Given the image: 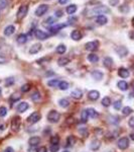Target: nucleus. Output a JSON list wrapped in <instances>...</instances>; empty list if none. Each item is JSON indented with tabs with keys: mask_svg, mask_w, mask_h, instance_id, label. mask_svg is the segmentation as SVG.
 I'll list each match as a JSON object with an SVG mask.
<instances>
[{
	"mask_svg": "<svg viewBox=\"0 0 134 152\" xmlns=\"http://www.w3.org/2000/svg\"><path fill=\"white\" fill-rule=\"evenodd\" d=\"M132 112L133 111H132V109H131L130 107H123V110H122L123 116H129V115H130Z\"/></svg>",
	"mask_w": 134,
	"mask_h": 152,
	"instance_id": "38",
	"label": "nucleus"
},
{
	"mask_svg": "<svg viewBox=\"0 0 134 152\" xmlns=\"http://www.w3.org/2000/svg\"><path fill=\"white\" fill-rule=\"evenodd\" d=\"M69 83H68L67 81H61L60 84H58V88H60L61 90H67L68 88H69Z\"/></svg>",
	"mask_w": 134,
	"mask_h": 152,
	"instance_id": "35",
	"label": "nucleus"
},
{
	"mask_svg": "<svg viewBox=\"0 0 134 152\" xmlns=\"http://www.w3.org/2000/svg\"><path fill=\"white\" fill-rule=\"evenodd\" d=\"M4 152H14L13 148H11V147H7V148L4 150Z\"/></svg>",
	"mask_w": 134,
	"mask_h": 152,
	"instance_id": "53",
	"label": "nucleus"
},
{
	"mask_svg": "<svg viewBox=\"0 0 134 152\" xmlns=\"http://www.w3.org/2000/svg\"><path fill=\"white\" fill-rule=\"evenodd\" d=\"M28 107H29V105L27 102H20V104H18V105L16 107V110H17V112L19 113H23V112L27 111Z\"/></svg>",
	"mask_w": 134,
	"mask_h": 152,
	"instance_id": "15",
	"label": "nucleus"
},
{
	"mask_svg": "<svg viewBox=\"0 0 134 152\" xmlns=\"http://www.w3.org/2000/svg\"><path fill=\"white\" fill-rule=\"evenodd\" d=\"M118 75L120 76L121 78H128L129 75H130V73H129L128 69H126V68H119L118 70Z\"/></svg>",
	"mask_w": 134,
	"mask_h": 152,
	"instance_id": "18",
	"label": "nucleus"
},
{
	"mask_svg": "<svg viewBox=\"0 0 134 152\" xmlns=\"http://www.w3.org/2000/svg\"><path fill=\"white\" fill-rule=\"evenodd\" d=\"M60 149V144H55V145H50V152H58Z\"/></svg>",
	"mask_w": 134,
	"mask_h": 152,
	"instance_id": "45",
	"label": "nucleus"
},
{
	"mask_svg": "<svg viewBox=\"0 0 134 152\" xmlns=\"http://www.w3.org/2000/svg\"><path fill=\"white\" fill-rule=\"evenodd\" d=\"M4 62H5V58L2 57V56H0V64H3Z\"/></svg>",
	"mask_w": 134,
	"mask_h": 152,
	"instance_id": "54",
	"label": "nucleus"
},
{
	"mask_svg": "<svg viewBox=\"0 0 134 152\" xmlns=\"http://www.w3.org/2000/svg\"><path fill=\"white\" fill-rule=\"evenodd\" d=\"M68 1H69V0H58V2H60L61 4H66Z\"/></svg>",
	"mask_w": 134,
	"mask_h": 152,
	"instance_id": "55",
	"label": "nucleus"
},
{
	"mask_svg": "<svg viewBox=\"0 0 134 152\" xmlns=\"http://www.w3.org/2000/svg\"><path fill=\"white\" fill-rule=\"evenodd\" d=\"M55 51H57L58 54H65L66 51H67V47L65 45H63V44H61V45H58Z\"/></svg>",
	"mask_w": 134,
	"mask_h": 152,
	"instance_id": "33",
	"label": "nucleus"
},
{
	"mask_svg": "<svg viewBox=\"0 0 134 152\" xmlns=\"http://www.w3.org/2000/svg\"><path fill=\"white\" fill-rule=\"evenodd\" d=\"M132 26H134V18H132Z\"/></svg>",
	"mask_w": 134,
	"mask_h": 152,
	"instance_id": "57",
	"label": "nucleus"
},
{
	"mask_svg": "<svg viewBox=\"0 0 134 152\" xmlns=\"http://www.w3.org/2000/svg\"><path fill=\"white\" fill-rule=\"evenodd\" d=\"M40 49H41V45H40V44H35L32 47L29 49V53H30V54H36V53L40 52Z\"/></svg>",
	"mask_w": 134,
	"mask_h": 152,
	"instance_id": "22",
	"label": "nucleus"
},
{
	"mask_svg": "<svg viewBox=\"0 0 134 152\" xmlns=\"http://www.w3.org/2000/svg\"><path fill=\"white\" fill-rule=\"evenodd\" d=\"M40 143V137H37V136L31 137V138H29V140H28V144L30 146H36V145H38Z\"/></svg>",
	"mask_w": 134,
	"mask_h": 152,
	"instance_id": "19",
	"label": "nucleus"
},
{
	"mask_svg": "<svg viewBox=\"0 0 134 152\" xmlns=\"http://www.w3.org/2000/svg\"><path fill=\"white\" fill-rule=\"evenodd\" d=\"M27 10H28V7L26 5H22L19 7L18 11H17V19H22L24 16L27 14Z\"/></svg>",
	"mask_w": 134,
	"mask_h": 152,
	"instance_id": "6",
	"label": "nucleus"
},
{
	"mask_svg": "<svg viewBox=\"0 0 134 152\" xmlns=\"http://www.w3.org/2000/svg\"><path fill=\"white\" fill-rule=\"evenodd\" d=\"M36 152H48V148L45 146H41L37 149V150H36Z\"/></svg>",
	"mask_w": 134,
	"mask_h": 152,
	"instance_id": "48",
	"label": "nucleus"
},
{
	"mask_svg": "<svg viewBox=\"0 0 134 152\" xmlns=\"http://www.w3.org/2000/svg\"><path fill=\"white\" fill-rule=\"evenodd\" d=\"M85 48H86V50L91 51V52L98 50V48H99V42L98 41L89 42V43H87L86 45H85Z\"/></svg>",
	"mask_w": 134,
	"mask_h": 152,
	"instance_id": "4",
	"label": "nucleus"
},
{
	"mask_svg": "<svg viewBox=\"0 0 134 152\" xmlns=\"http://www.w3.org/2000/svg\"><path fill=\"white\" fill-rule=\"evenodd\" d=\"M75 143H76V138H75V136H73V135H71V136L68 137V139H67V143H66V146H67V147H71V146L74 145Z\"/></svg>",
	"mask_w": 134,
	"mask_h": 152,
	"instance_id": "26",
	"label": "nucleus"
},
{
	"mask_svg": "<svg viewBox=\"0 0 134 152\" xmlns=\"http://www.w3.org/2000/svg\"><path fill=\"white\" fill-rule=\"evenodd\" d=\"M102 104L104 105V107H109V105L111 104V99L110 97L108 96H105L103 99H102Z\"/></svg>",
	"mask_w": 134,
	"mask_h": 152,
	"instance_id": "40",
	"label": "nucleus"
},
{
	"mask_svg": "<svg viewBox=\"0 0 134 152\" xmlns=\"http://www.w3.org/2000/svg\"><path fill=\"white\" fill-rule=\"evenodd\" d=\"M113 107L115 110H120L121 107H122V102H121V100H116V102L113 104Z\"/></svg>",
	"mask_w": 134,
	"mask_h": 152,
	"instance_id": "43",
	"label": "nucleus"
},
{
	"mask_svg": "<svg viewBox=\"0 0 134 152\" xmlns=\"http://www.w3.org/2000/svg\"><path fill=\"white\" fill-rule=\"evenodd\" d=\"M1 11H2V9H1V8H0V12H1Z\"/></svg>",
	"mask_w": 134,
	"mask_h": 152,
	"instance_id": "60",
	"label": "nucleus"
},
{
	"mask_svg": "<svg viewBox=\"0 0 134 152\" xmlns=\"http://www.w3.org/2000/svg\"><path fill=\"white\" fill-rule=\"evenodd\" d=\"M40 91H35L33 92V94L31 95V99L33 100V102H38V100L40 99Z\"/></svg>",
	"mask_w": 134,
	"mask_h": 152,
	"instance_id": "39",
	"label": "nucleus"
},
{
	"mask_svg": "<svg viewBox=\"0 0 134 152\" xmlns=\"http://www.w3.org/2000/svg\"><path fill=\"white\" fill-rule=\"evenodd\" d=\"M70 63V59L67 57H61L58 60V64L60 66H66Z\"/></svg>",
	"mask_w": 134,
	"mask_h": 152,
	"instance_id": "25",
	"label": "nucleus"
},
{
	"mask_svg": "<svg viewBox=\"0 0 134 152\" xmlns=\"http://www.w3.org/2000/svg\"><path fill=\"white\" fill-rule=\"evenodd\" d=\"M87 112H88V115H89V118H92V119H95V118H97L99 116L98 113L96 112V110L92 109V107L87 109Z\"/></svg>",
	"mask_w": 134,
	"mask_h": 152,
	"instance_id": "27",
	"label": "nucleus"
},
{
	"mask_svg": "<svg viewBox=\"0 0 134 152\" xmlns=\"http://www.w3.org/2000/svg\"><path fill=\"white\" fill-rule=\"evenodd\" d=\"M6 6H7V1H6V0H0V8L3 10Z\"/></svg>",
	"mask_w": 134,
	"mask_h": 152,
	"instance_id": "46",
	"label": "nucleus"
},
{
	"mask_svg": "<svg viewBox=\"0 0 134 152\" xmlns=\"http://www.w3.org/2000/svg\"><path fill=\"white\" fill-rule=\"evenodd\" d=\"M117 146H118L119 149H121V150H125V149H127L129 147V139L126 138V137H122V138H120L117 142Z\"/></svg>",
	"mask_w": 134,
	"mask_h": 152,
	"instance_id": "2",
	"label": "nucleus"
},
{
	"mask_svg": "<svg viewBox=\"0 0 134 152\" xmlns=\"http://www.w3.org/2000/svg\"><path fill=\"white\" fill-rule=\"evenodd\" d=\"M13 82H14L13 78H8V79L6 80V85H10V84H12Z\"/></svg>",
	"mask_w": 134,
	"mask_h": 152,
	"instance_id": "51",
	"label": "nucleus"
},
{
	"mask_svg": "<svg viewBox=\"0 0 134 152\" xmlns=\"http://www.w3.org/2000/svg\"><path fill=\"white\" fill-rule=\"evenodd\" d=\"M103 64L105 67L107 68H111L112 65H113V60L110 58V57H106L105 59L103 60Z\"/></svg>",
	"mask_w": 134,
	"mask_h": 152,
	"instance_id": "30",
	"label": "nucleus"
},
{
	"mask_svg": "<svg viewBox=\"0 0 134 152\" xmlns=\"http://www.w3.org/2000/svg\"><path fill=\"white\" fill-rule=\"evenodd\" d=\"M0 94H1V88H0Z\"/></svg>",
	"mask_w": 134,
	"mask_h": 152,
	"instance_id": "59",
	"label": "nucleus"
},
{
	"mask_svg": "<svg viewBox=\"0 0 134 152\" xmlns=\"http://www.w3.org/2000/svg\"><path fill=\"white\" fill-rule=\"evenodd\" d=\"M35 36L36 39H38V40H40V41H45L48 38V34L45 33L43 31H40V29H35Z\"/></svg>",
	"mask_w": 134,
	"mask_h": 152,
	"instance_id": "7",
	"label": "nucleus"
},
{
	"mask_svg": "<svg viewBox=\"0 0 134 152\" xmlns=\"http://www.w3.org/2000/svg\"><path fill=\"white\" fill-rule=\"evenodd\" d=\"M55 14L57 18H61V16H63V11L62 10H57Z\"/></svg>",
	"mask_w": 134,
	"mask_h": 152,
	"instance_id": "50",
	"label": "nucleus"
},
{
	"mask_svg": "<svg viewBox=\"0 0 134 152\" xmlns=\"http://www.w3.org/2000/svg\"><path fill=\"white\" fill-rule=\"evenodd\" d=\"M47 119H48V121L50 122V123L55 124V123H58V122L60 121L61 115H60V113H58V111H55V110H53V111H50L48 114Z\"/></svg>",
	"mask_w": 134,
	"mask_h": 152,
	"instance_id": "1",
	"label": "nucleus"
},
{
	"mask_svg": "<svg viewBox=\"0 0 134 152\" xmlns=\"http://www.w3.org/2000/svg\"><path fill=\"white\" fill-rule=\"evenodd\" d=\"M60 82L61 81L58 79H52V80H50V81H48V85L50 87H58Z\"/></svg>",
	"mask_w": 134,
	"mask_h": 152,
	"instance_id": "34",
	"label": "nucleus"
},
{
	"mask_svg": "<svg viewBox=\"0 0 134 152\" xmlns=\"http://www.w3.org/2000/svg\"><path fill=\"white\" fill-rule=\"evenodd\" d=\"M7 115V109L5 107H0V117H5Z\"/></svg>",
	"mask_w": 134,
	"mask_h": 152,
	"instance_id": "44",
	"label": "nucleus"
},
{
	"mask_svg": "<svg viewBox=\"0 0 134 152\" xmlns=\"http://www.w3.org/2000/svg\"><path fill=\"white\" fill-rule=\"evenodd\" d=\"M100 147V141L98 140H93L91 142V144H90V149L93 151H96L97 149H99Z\"/></svg>",
	"mask_w": 134,
	"mask_h": 152,
	"instance_id": "28",
	"label": "nucleus"
},
{
	"mask_svg": "<svg viewBox=\"0 0 134 152\" xmlns=\"http://www.w3.org/2000/svg\"><path fill=\"white\" fill-rule=\"evenodd\" d=\"M58 104H60V107L66 109V107H68L70 105V102L66 99H61L60 100H58Z\"/></svg>",
	"mask_w": 134,
	"mask_h": 152,
	"instance_id": "31",
	"label": "nucleus"
},
{
	"mask_svg": "<svg viewBox=\"0 0 134 152\" xmlns=\"http://www.w3.org/2000/svg\"><path fill=\"white\" fill-rule=\"evenodd\" d=\"M16 41H17L18 44H20V45H23V44H25L26 42H27V36H26L25 34H20V35L17 37Z\"/></svg>",
	"mask_w": 134,
	"mask_h": 152,
	"instance_id": "21",
	"label": "nucleus"
},
{
	"mask_svg": "<svg viewBox=\"0 0 134 152\" xmlns=\"http://www.w3.org/2000/svg\"><path fill=\"white\" fill-rule=\"evenodd\" d=\"M48 6L47 4H41V5H40L35 9V13L36 16H43V14H45V12L48 11Z\"/></svg>",
	"mask_w": 134,
	"mask_h": 152,
	"instance_id": "5",
	"label": "nucleus"
},
{
	"mask_svg": "<svg viewBox=\"0 0 134 152\" xmlns=\"http://www.w3.org/2000/svg\"><path fill=\"white\" fill-rule=\"evenodd\" d=\"M128 125H129V126H130V128L134 129V117H132V118H130V119H129V121H128Z\"/></svg>",
	"mask_w": 134,
	"mask_h": 152,
	"instance_id": "47",
	"label": "nucleus"
},
{
	"mask_svg": "<svg viewBox=\"0 0 134 152\" xmlns=\"http://www.w3.org/2000/svg\"><path fill=\"white\" fill-rule=\"evenodd\" d=\"M95 20H96V23H98L99 26H104V24H106L108 23V18H107L105 15H103V14L98 15L96 18H95Z\"/></svg>",
	"mask_w": 134,
	"mask_h": 152,
	"instance_id": "10",
	"label": "nucleus"
},
{
	"mask_svg": "<svg viewBox=\"0 0 134 152\" xmlns=\"http://www.w3.org/2000/svg\"><path fill=\"white\" fill-rule=\"evenodd\" d=\"M63 152H70V151H68V150H64V151H63Z\"/></svg>",
	"mask_w": 134,
	"mask_h": 152,
	"instance_id": "58",
	"label": "nucleus"
},
{
	"mask_svg": "<svg viewBox=\"0 0 134 152\" xmlns=\"http://www.w3.org/2000/svg\"><path fill=\"white\" fill-rule=\"evenodd\" d=\"M117 86L120 90H123V91H125V90L128 89V83L126 81H124V80H121V81H119L117 83Z\"/></svg>",
	"mask_w": 134,
	"mask_h": 152,
	"instance_id": "23",
	"label": "nucleus"
},
{
	"mask_svg": "<svg viewBox=\"0 0 134 152\" xmlns=\"http://www.w3.org/2000/svg\"><path fill=\"white\" fill-rule=\"evenodd\" d=\"M19 127H20V119L18 117L13 118V120L11 121V128L13 131H18Z\"/></svg>",
	"mask_w": 134,
	"mask_h": 152,
	"instance_id": "8",
	"label": "nucleus"
},
{
	"mask_svg": "<svg viewBox=\"0 0 134 152\" xmlns=\"http://www.w3.org/2000/svg\"><path fill=\"white\" fill-rule=\"evenodd\" d=\"M30 84H28V83H26V84H23L22 86H21V91L22 92H27L30 90Z\"/></svg>",
	"mask_w": 134,
	"mask_h": 152,
	"instance_id": "42",
	"label": "nucleus"
},
{
	"mask_svg": "<svg viewBox=\"0 0 134 152\" xmlns=\"http://www.w3.org/2000/svg\"><path fill=\"white\" fill-rule=\"evenodd\" d=\"M117 3H118V0H110V4H111L112 6L116 5Z\"/></svg>",
	"mask_w": 134,
	"mask_h": 152,
	"instance_id": "52",
	"label": "nucleus"
},
{
	"mask_svg": "<svg viewBox=\"0 0 134 152\" xmlns=\"http://www.w3.org/2000/svg\"><path fill=\"white\" fill-rule=\"evenodd\" d=\"M15 33V26H12V24H10V26H7L5 28H4V35L9 37L11 35H13V34Z\"/></svg>",
	"mask_w": 134,
	"mask_h": 152,
	"instance_id": "16",
	"label": "nucleus"
},
{
	"mask_svg": "<svg viewBox=\"0 0 134 152\" xmlns=\"http://www.w3.org/2000/svg\"><path fill=\"white\" fill-rule=\"evenodd\" d=\"M109 11L110 10H109L106 6H99V7H96V8L93 9L94 13L99 14V15H101V14H103V13H108Z\"/></svg>",
	"mask_w": 134,
	"mask_h": 152,
	"instance_id": "9",
	"label": "nucleus"
},
{
	"mask_svg": "<svg viewBox=\"0 0 134 152\" xmlns=\"http://www.w3.org/2000/svg\"><path fill=\"white\" fill-rule=\"evenodd\" d=\"M66 26H67V24H64V23H62V24H55V26H50V33H52V34H57L62 28H64Z\"/></svg>",
	"mask_w": 134,
	"mask_h": 152,
	"instance_id": "14",
	"label": "nucleus"
},
{
	"mask_svg": "<svg viewBox=\"0 0 134 152\" xmlns=\"http://www.w3.org/2000/svg\"><path fill=\"white\" fill-rule=\"evenodd\" d=\"M55 19L53 18H48L45 20V23L43 26H55Z\"/></svg>",
	"mask_w": 134,
	"mask_h": 152,
	"instance_id": "32",
	"label": "nucleus"
},
{
	"mask_svg": "<svg viewBox=\"0 0 134 152\" xmlns=\"http://www.w3.org/2000/svg\"><path fill=\"white\" fill-rule=\"evenodd\" d=\"M130 138L134 141V133H131V134H130Z\"/></svg>",
	"mask_w": 134,
	"mask_h": 152,
	"instance_id": "56",
	"label": "nucleus"
},
{
	"mask_svg": "<svg viewBox=\"0 0 134 152\" xmlns=\"http://www.w3.org/2000/svg\"><path fill=\"white\" fill-rule=\"evenodd\" d=\"M40 118H41V115L40 114V113H38V112H33L32 114L28 116L27 122L29 124H35V123H37V122L40 121Z\"/></svg>",
	"mask_w": 134,
	"mask_h": 152,
	"instance_id": "3",
	"label": "nucleus"
},
{
	"mask_svg": "<svg viewBox=\"0 0 134 152\" xmlns=\"http://www.w3.org/2000/svg\"><path fill=\"white\" fill-rule=\"evenodd\" d=\"M71 96L74 97L75 99H80L83 96V92L80 89H74L71 92Z\"/></svg>",
	"mask_w": 134,
	"mask_h": 152,
	"instance_id": "20",
	"label": "nucleus"
},
{
	"mask_svg": "<svg viewBox=\"0 0 134 152\" xmlns=\"http://www.w3.org/2000/svg\"><path fill=\"white\" fill-rule=\"evenodd\" d=\"M91 76L93 77V79L100 81V80H101L102 78H103L104 74H103V72H101L100 70H94V71H92Z\"/></svg>",
	"mask_w": 134,
	"mask_h": 152,
	"instance_id": "12",
	"label": "nucleus"
},
{
	"mask_svg": "<svg viewBox=\"0 0 134 152\" xmlns=\"http://www.w3.org/2000/svg\"><path fill=\"white\" fill-rule=\"evenodd\" d=\"M66 11H67L68 14H74L75 12L77 11V5H76V4H71V5L67 6Z\"/></svg>",
	"mask_w": 134,
	"mask_h": 152,
	"instance_id": "24",
	"label": "nucleus"
},
{
	"mask_svg": "<svg viewBox=\"0 0 134 152\" xmlns=\"http://www.w3.org/2000/svg\"><path fill=\"white\" fill-rule=\"evenodd\" d=\"M88 97L91 100H97L100 97V92L98 90H91L88 92Z\"/></svg>",
	"mask_w": 134,
	"mask_h": 152,
	"instance_id": "13",
	"label": "nucleus"
},
{
	"mask_svg": "<svg viewBox=\"0 0 134 152\" xmlns=\"http://www.w3.org/2000/svg\"><path fill=\"white\" fill-rule=\"evenodd\" d=\"M79 132H80V134L83 135L84 137H87L88 134H89V132H88L87 128H85V127H81V128L79 129Z\"/></svg>",
	"mask_w": 134,
	"mask_h": 152,
	"instance_id": "41",
	"label": "nucleus"
},
{
	"mask_svg": "<svg viewBox=\"0 0 134 152\" xmlns=\"http://www.w3.org/2000/svg\"><path fill=\"white\" fill-rule=\"evenodd\" d=\"M88 119H89V115H88L87 110H85V111H83L81 114V120H82L83 123H86L88 121Z\"/></svg>",
	"mask_w": 134,
	"mask_h": 152,
	"instance_id": "36",
	"label": "nucleus"
},
{
	"mask_svg": "<svg viewBox=\"0 0 134 152\" xmlns=\"http://www.w3.org/2000/svg\"><path fill=\"white\" fill-rule=\"evenodd\" d=\"M88 61H90L91 63H96V62H98V61H99L98 55H96V54H94V53L90 54V55L88 56Z\"/></svg>",
	"mask_w": 134,
	"mask_h": 152,
	"instance_id": "29",
	"label": "nucleus"
},
{
	"mask_svg": "<svg viewBox=\"0 0 134 152\" xmlns=\"http://www.w3.org/2000/svg\"><path fill=\"white\" fill-rule=\"evenodd\" d=\"M82 34L80 31H78V29H75V31H73L72 33H71V38L73 39L74 41H80L82 39Z\"/></svg>",
	"mask_w": 134,
	"mask_h": 152,
	"instance_id": "17",
	"label": "nucleus"
},
{
	"mask_svg": "<svg viewBox=\"0 0 134 152\" xmlns=\"http://www.w3.org/2000/svg\"><path fill=\"white\" fill-rule=\"evenodd\" d=\"M50 145H55V144H60V137L58 136V135H55V136H53L52 138H50Z\"/></svg>",
	"mask_w": 134,
	"mask_h": 152,
	"instance_id": "37",
	"label": "nucleus"
},
{
	"mask_svg": "<svg viewBox=\"0 0 134 152\" xmlns=\"http://www.w3.org/2000/svg\"><path fill=\"white\" fill-rule=\"evenodd\" d=\"M20 99V95H17V94H13L11 96V100H18Z\"/></svg>",
	"mask_w": 134,
	"mask_h": 152,
	"instance_id": "49",
	"label": "nucleus"
},
{
	"mask_svg": "<svg viewBox=\"0 0 134 152\" xmlns=\"http://www.w3.org/2000/svg\"><path fill=\"white\" fill-rule=\"evenodd\" d=\"M116 53L118 54L120 57H125L126 55L128 54V50L126 49L125 47H123V46H120V47H117L115 49Z\"/></svg>",
	"mask_w": 134,
	"mask_h": 152,
	"instance_id": "11",
	"label": "nucleus"
}]
</instances>
